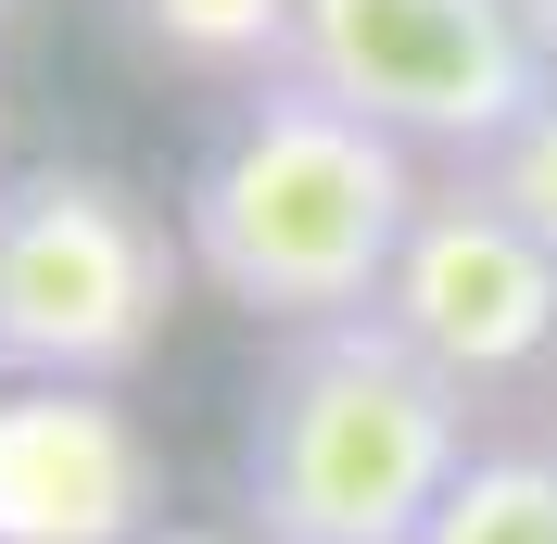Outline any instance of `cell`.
I'll list each match as a JSON object with an SVG mask.
<instances>
[{"label":"cell","instance_id":"6da1fadb","mask_svg":"<svg viewBox=\"0 0 557 544\" xmlns=\"http://www.w3.org/2000/svg\"><path fill=\"white\" fill-rule=\"evenodd\" d=\"M418 203H431V165L406 139H381L305 76H242L177 177V240L215 305H242L278 342L381 305Z\"/></svg>","mask_w":557,"mask_h":544},{"label":"cell","instance_id":"8fae6325","mask_svg":"<svg viewBox=\"0 0 557 544\" xmlns=\"http://www.w3.org/2000/svg\"><path fill=\"white\" fill-rule=\"evenodd\" d=\"M532 26H545V64H557V0H532Z\"/></svg>","mask_w":557,"mask_h":544},{"label":"cell","instance_id":"5b68a950","mask_svg":"<svg viewBox=\"0 0 557 544\" xmlns=\"http://www.w3.org/2000/svg\"><path fill=\"white\" fill-rule=\"evenodd\" d=\"M368 317H393V330H406L444 380H469V393L557 380V254L494 203L469 165L431 177V203H418V228H406V254H393V279H381Z\"/></svg>","mask_w":557,"mask_h":544},{"label":"cell","instance_id":"52a82bcc","mask_svg":"<svg viewBox=\"0 0 557 544\" xmlns=\"http://www.w3.org/2000/svg\"><path fill=\"white\" fill-rule=\"evenodd\" d=\"M292 13L305 0H127V38L152 51V64L177 76H278V51H292Z\"/></svg>","mask_w":557,"mask_h":544},{"label":"cell","instance_id":"30bf717a","mask_svg":"<svg viewBox=\"0 0 557 544\" xmlns=\"http://www.w3.org/2000/svg\"><path fill=\"white\" fill-rule=\"evenodd\" d=\"M139 544H253V532H242V519H152Z\"/></svg>","mask_w":557,"mask_h":544},{"label":"cell","instance_id":"ba28073f","mask_svg":"<svg viewBox=\"0 0 557 544\" xmlns=\"http://www.w3.org/2000/svg\"><path fill=\"white\" fill-rule=\"evenodd\" d=\"M418 544H557V431L545 443H482Z\"/></svg>","mask_w":557,"mask_h":544},{"label":"cell","instance_id":"8992f818","mask_svg":"<svg viewBox=\"0 0 557 544\" xmlns=\"http://www.w3.org/2000/svg\"><path fill=\"white\" fill-rule=\"evenodd\" d=\"M139 443L102 393H0V544H139Z\"/></svg>","mask_w":557,"mask_h":544},{"label":"cell","instance_id":"9c48e42d","mask_svg":"<svg viewBox=\"0 0 557 544\" xmlns=\"http://www.w3.org/2000/svg\"><path fill=\"white\" fill-rule=\"evenodd\" d=\"M469 177H482L494 203H507V215H520V228H532V240L557 254V89H545V102H532V114H520L507 139H494V152H482Z\"/></svg>","mask_w":557,"mask_h":544},{"label":"cell","instance_id":"277c9868","mask_svg":"<svg viewBox=\"0 0 557 544\" xmlns=\"http://www.w3.org/2000/svg\"><path fill=\"white\" fill-rule=\"evenodd\" d=\"M278 76L330 89L381 139H406L418 165H482L557 89L532 0H305Z\"/></svg>","mask_w":557,"mask_h":544},{"label":"cell","instance_id":"3957f363","mask_svg":"<svg viewBox=\"0 0 557 544\" xmlns=\"http://www.w3.org/2000/svg\"><path fill=\"white\" fill-rule=\"evenodd\" d=\"M177 279H190L177 203H139L114 165L0 177V380L114 393L165 342Z\"/></svg>","mask_w":557,"mask_h":544},{"label":"cell","instance_id":"7a4b0ae2","mask_svg":"<svg viewBox=\"0 0 557 544\" xmlns=\"http://www.w3.org/2000/svg\"><path fill=\"white\" fill-rule=\"evenodd\" d=\"M482 456V393L444 380L393 317L278 330L242 393V532L253 544H418Z\"/></svg>","mask_w":557,"mask_h":544},{"label":"cell","instance_id":"7c38bea8","mask_svg":"<svg viewBox=\"0 0 557 544\" xmlns=\"http://www.w3.org/2000/svg\"><path fill=\"white\" fill-rule=\"evenodd\" d=\"M0 13H13V0H0Z\"/></svg>","mask_w":557,"mask_h":544}]
</instances>
